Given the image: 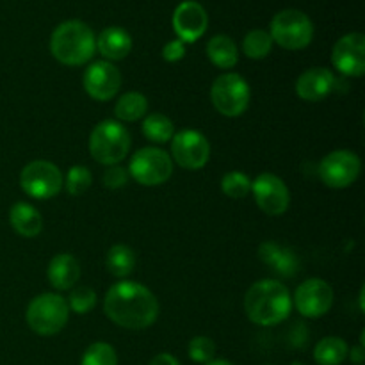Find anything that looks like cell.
Here are the masks:
<instances>
[{
  "label": "cell",
  "mask_w": 365,
  "mask_h": 365,
  "mask_svg": "<svg viewBox=\"0 0 365 365\" xmlns=\"http://www.w3.org/2000/svg\"><path fill=\"white\" fill-rule=\"evenodd\" d=\"M103 312L118 327L127 330H145L155 323L159 316V303L145 285L121 280L107 291Z\"/></svg>",
  "instance_id": "cell-1"
},
{
  "label": "cell",
  "mask_w": 365,
  "mask_h": 365,
  "mask_svg": "<svg viewBox=\"0 0 365 365\" xmlns=\"http://www.w3.org/2000/svg\"><path fill=\"white\" fill-rule=\"evenodd\" d=\"M292 298L289 289L278 280H259L245 296V312L259 327H274L289 317Z\"/></svg>",
  "instance_id": "cell-2"
},
{
  "label": "cell",
  "mask_w": 365,
  "mask_h": 365,
  "mask_svg": "<svg viewBox=\"0 0 365 365\" xmlns=\"http://www.w3.org/2000/svg\"><path fill=\"white\" fill-rule=\"evenodd\" d=\"M96 50V39L91 27L81 20H68L57 25L50 38V52L66 66L88 63Z\"/></svg>",
  "instance_id": "cell-3"
},
{
  "label": "cell",
  "mask_w": 365,
  "mask_h": 365,
  "mask_svg": "<svg viewBox=\"0 0 365 365\" xmlns=\"http://www.w3.org/2000/svg\"><path fill=\"white\" fill-rule=\"evenodd\" d=\"M130 150V134L121 123L106 120L93 128L89 135V153L103 166L120 164Z\"/></svg>",
  "instance_id": "cell-4"
},
{
  "label": "cell",
  "mask_w": 365,
  "mask_h": 365,
  "mask_svg": "<svg viewBox=\"0 0 365 365\" xmlns=\"http://www.w3.org/2000/svg\"><path fill=\"white\" fill-rule=\"evenodd\" d=\"M27 324L34 334L50 337L56 335L66 327L70 309L63 296L45 292L41 296H36L27 307Z\"/></svg>",
  "instance_id": "cell-5"
},
{
  "label": "cell",
  "mask_w": 365,
  "mask_h": 365,
  "mask_svg": "<svg viewBox=\"0 0 365 365\" xmlns=\"http://www.w3.org/2000/svg\"><path fill=\"white\" fill-rule=\"evenodd\" d=\"M271 39L285 50H302L314 38L312 20L303 11L284 9L271 20Z\"/></svg>",
  "instance_id": "cell-6"
},
{
  "label": "cell",
  "mask_w": 365,
  "mask_h": 365,
  "mask_svg": "<svg viewBox=\"0 0 365 365\" xmlns=\"http://www.w3.org/2000/svg\"><path fill=\"white\" fill-rule=\"evenodd\" d=\"M250 86L241 75L223 73L214 81L210 98L217 113L228 118H237L246 113L250 106Z\"/></svg>",
  "instance_id": "cell-7"
},
{
  "label": "cell",
  "mask_w": 365,
  "mask_h": 365,
  "mask_svg": "<svg viewBox=\"0 0 365 365\" xmlns=\"http://www.w3.org/2000/svg\"><path fill=\"white\" fill-rule=\"evenodd\" d=\"M171 173H173L171 157L164 150L153 148V146L138 150L128 166V175L138 180V184L146 185V187L164 184L171 177Z\"/></svg>",
  "instance_id": "cell-8"
},
{
  "label": "cell",
  "mask_w": 365,
  "mask_h": 365,
  "mask_svg": "<svg viewBox=\"0 0 365 365\" xmlns=\"http://www.w3.org/2000/svg\"><path fill=\"white\" fill-rule=\"evenodd\" d=\"M64 177L56 164L48 160H34L27 164L20 173V187L25 195L38 200H48L59 195Z\"/></svg>",
  "instance_id": "cell-9"
},
{
  "label": "cell",
  "mask_w": 365,
  "mask_h": 365,
  "mask_svg": "<svg viewBox=\"0 0 365 365\" xmlns=\"http://www.w3.org/2000/svg\"><path fill=\"white\" fill-rule=\"evenodd\" d=\"M360 168H362V163L355 152L335 150L321 160L319 177L328 187L344 189L359 178Z\"/></svg>",
  "instance_id": "cell-10"
},
{
  "label": "cell",
  "mask_w": 365,
  "mask_h": 365,
  "mask_svg": "<svg viewBox=\"0 0 365 365\" xmlns=\"http://www.w3.org/2000/svg\"><path fill=\"white\" fill-rule=\"evenodd\" d=\"M171 155L184 170H202L210 159V145L200 132L182 130L171 139Z\"/></svg>",
  "instance_id": "cell-11"
},
{
  "label": "cell",
  "mask_w": 365,
  "mask_h": 365,
  "mask_svg": "<svg viewBox=\"0 0 365 365\" xmlns=\"http://www.w3.org/2000/svg\"><path fill=\"white\" fill-rule=\"evenodd\" d=\"M252 191L257 205L267 216H282L289 209L291 195L280 177L273 173H262L252 182Z\"/></svg>",
  "instance_id": "cell-12"
},
{
  "label": "cell",
  "mask_w": 365,
  "mask_h": 365,
  "mask_svg": "<svg viewBox=\"0 0 365 365\" xmlns=\"http://www.w3.org/2000/svg\"><path fill=\"white\" fill-rule=\"evenodd\" d=\"M294 305L303 317L317 319L330 312L334 305V291L321 278H310L296 289Z\"/></svg>",
  "instance_id": "cell-13"
},
{
  "label": "cell",
  "mask_w": 365,
  "mask_h": 365,
  "mask_svg": "<svg viewBox=\"0 0 365 365\" xmlns=\"http://www.w3.org/2000/svg\"><path fill=\"white\" fill-rule=\"evenodd\" d=\"M84 89L91 98L107 102L114 98L121 88V73L109 61H95L84 71Z\"/></svg>",
  "instance_id": "cell-14"
},
{
  "label": "cell",
  "mask_w": 365,
  "mask_h": 365,
  "mask_svg": "<svg viewBox=\"0 0 365 365\" xmlns=\"http://www.w3.org/2000/svg\"><path fill=\"white\" fill-rule=\"evenodd\" d=\"M331 63L346 77H362L365 73V38L360 32L346 34L335 43Z\"/></svg>",
  "instance_id": "cell-15"
},
{
  "label": "cell",
  "mask_w": 365,
  "mask_h": 365,
  "mask_svg": "<svg viewBox=\"0 0 365 365\" xmlns=\"http://www.w3.org/2000/svg\"><path fill=\"white\" fill-rule=\"evenodd\" d=\"M207 27H209V14L202 4L195 0H184L178 4L173 13V29L180 41H196L205 34Z\"/></svg>",
  "instance_id": "cell-16"
},
{
  "label": "cell",
  "mask_w": 365,
  "mask_h": 365,
  "mask_svg": "<svg viewBox=\"0 0 365 365\" xmlns=\"http://www.w3.org/2000/svg\"><path fill=\"white\" fill-rule=\"evenodd\" d=\"M337 88V78L328 68H310L299 75L296 93L305 102H321Z\"/></svg>",
  "instance_id": "cell-17"
},
{
  "label": "cell",
  "mask_w": 365,
  "mask_h": 365,
  "mask_svg": "<svg viewBox=\"0 0 365 365\" xmlns=\"http://www.w3.org/2000/svg\"><path fill=\"white\" fill-rule=\"evenodd\" d=\"M259 259L282 278H292L299 271L298 255L273 241H266L259 246Z\"/></svg>",
  "instance_id": "cell-18"
},
{
  "label": "cell",
  "mask_w": 365,
  "mask_h": 365,
  "mask_svg": "<svg viewBox=\"0 0 365 365\" xmlns=\"http://www.w3.org/2000/svg\"><path fill=\"white\" fill-rule=\"evenodd\" d=\"M48 282L52 287L57 291H66L71 289L81 278V266H78L77 259L70 253H59L53 257L48 264Z\"/></svg>",
  "instance_id": "cell-19"
},
{
  "label": "cell",
  "mask_w": 365,
  "mask_h": 365,
  "mask_svg": "<svg viewBox=\"0 0 365 365\" xmlns=\"http://www.w3.org/2000/svg\"><path fill=\"white\" fill-rule=\"evenodd\" d=\"M96 50L106 59H109V63L110 61H121L130 53L132 38L125 29L107 27L96 38Z\"/></svg>",
  "instance_id": "cell-20"
},
{
  "label": "cell",
  "mask_w": 365,
  "mask_h": 365,
  "mask_svg": "<svg viewBox=\"0 0 365 365\" xmlns=\"http://www.w3.org/2000/svg\"><path fill=\"white\" fill-rule=\"evenodd\" d=\"M11 227L21 235V237H36L43 228L41 214L32 205L24 202H18L9 210Z\"/></svg>",
  "instance_id": "cell-21"
},
{
  "label": "cell",
  "mask_w": 365,
  "mask_h": 365,
  "mask_svg": "<svg viewBox=\"0 0 365 365\" xmlns=\"http://www.w3.org/2000/svg\"><path fill=\"white\" fill-rule=\"evenodd\" d=\"M207 56L217 68H223V70L234 68L239 59L237 46H235L234 39L227 34H217L210 38L209 45H207Z\"/></svg>",
  "instance_id": "cell-22"
},
{
  "label": "cell",
  "mask_w": 365,
  "mask_h": 365,
  "mask_svg": "<svg viewBox=\"0 0 365 365\" xmlns=\"http://www.w3.org/2000/svg\"><path fill=\"white\" fill-rule=\"evenodd\" d=\"M148 110V100L143 93L128 91L118 98L114 106V114L121 121H138Z\"/></svg>",
  "instance_id": "cell-23"
},
{
  "label": "cell",
  "mask_w": 365,
  "mask_h": 365,
  "mask_svg": "<svg viewBox=\"0 0 365 365\" xmlns=\"http://www.w3.org/2000/svg\"><path fill=\"white\" fill-rule=\"evenodd\" d=\"M349 348L341 337H324L314 349V359L319 365H341L348 359Z\"/></svg>",
  "instance_id": "cell-24"
},
{
  "label": "cell",
  "mask_w": 365,
  "mask_h": 365,
  "mask_svg": "<svg viewBox=\"0 0 365 365\" xmlns=\"http://www.w3.org/2000/svg\"><path fill=\"white\" fill-rule=\"evenodd\" d=\"M143 134L148 141L157 143V145H164V143L171 141L175 135V125L168 116L159 113L148 114L143 121Z\"/></svg>",
  "instance_id": "cell-25"
},
{
  "label": "cell",
  "mask_w": 365,
  "mask_h": 365,
  "mask_svg": "<svg viewBox=\"0 0 365 365\" xmlns=\"http://www.w3.org/2000/svg\"><path fill=\"white\" fill-rule=\"evenodd\" d=\"M107 269L110 274L118 278H125L134 271L135 267V253L134 250L125 245H114L107 252Z\"/></svg>",
  "instance_id": "cell-26"
},
{
  "label": "cell",
  "mask_w": 365,
  "mask_h": 365,
  "mask_svg": "<svg viewBox=\"0 0 365 365\" xmlns=\"http://www.w3.org/2000/svg\"><path fill=\"white\" fill-rule=\"evenodd\" d=\"M271 48H273V39H271L269 32L262 31V29L250 31L242 41V50L250 59H264L266 56H269Z\"/></svg>",
  "instance_id": "cell-27"
},
{
  "label": "cell",
  "mask_w": 365,
  "mask_h": 365,
  "mask_svg": "<svg viewBox=\"0 0 365 365\" xmlns=\"http://www.w3.org/2000/svg\"><path fill=\"white\" fill-rule=\"evenodd\" d=\"M221 191L228 198H245L252 191V180L248 178V175L241 173V171H230L221 178Z\"/></svg>",
  "instance_id": "cell-28"
},
{
  "label": "cell",
  "mask_w": 365,
  "mask_h": 365,
  "mask_svg": "<svg viewBox=\"0 0 365 365\" xmlns=\"http://www.w3.org/2000/svg\"><path fill=\"white\" fill-rule=\"evenodd\" d=\"M81 365H118L116 351L107 342H95L86 349Z\"/></svg>",
  "instance_id": "cell-29"
},
{
  "label": "cell",
  "mask_w": 365,
  "mask_h": 365,
  "mask_svg": "<svg viewBox=\"0 0 365 365\" xmlns=\"http://www.w3.org/2000/svg\"><path fill=\"white\" fill-rule=\"evenodd\" d=\"M66 303L68 309L73 310L75 314H88L96 305V292L86 285H81L70 292V298Z\"/></svg>",
  "instance_id": "cell-30"
},
{
  "label": "cell",
  "mask_w": 365,
  "mask_h": 365,
  "mask_svg": "<svg viewBox=\"0 0 365 365\" xmlns=\"http://www.w3.org/2000/svg\"><path fill=\"white\" fill-rule=\"evenodd\" d=\"M91 171L86 166H73L70 168L66 175V189L71 196H81L91 185Z\"/></svg>",
  "instance_id": "cell-31"
},
{
  "label": "cell",
  "mask_w": 365,
  "mask_h": 365,
  "mask_svg": "<svg viewBox=\"0 0 365 365\" xmlns=\"http://www.w3.org/2000/svg\"><path fill=\"white\" fill-rule=\"evenodd\" d=\"M216 355V344L209 337H195L189 342V359L195 362L207 364L214 360Z\"/></svg>",
  "instance_id": "cell-32"
},
{
  "label": "cell",
  "mask_w": 365,
  "mask_h": 365,
  "mask_svg": "<svg viewBox=\"0 0 365 365\" xmlns=\"http://www.w3.org/2000/svg\"><path fill=\"white\" fill-rule=\"evenodd\" d=\"M128 170H125V168L118 166V164H114V166H107V170L103 171V185L109 189H120V187H125L128 182Z\"/></svg>",
  "instance_id": "cell-33"
},
{
  "label": "cell",
  "mask_w": 365,
  "mask_h": 365,
  "mask_svg": "<svg viewBox=\"0 0 365 365\" xmlns=\"http://www.w3.org/2000/svg\"><path fill=\"white\" fill-rule=\"evenodd\" d=\"M185 56V43L180 39H173V41L166 43L163 48V57L168 63H177Z\"/></svg>",
  "instance_id": "cell-34"
},
{
  "label": "cell",
  "mask_w": 365,
  "mask_h": 365,
  "mask_svg": "<svg viewBox=\"0 0 365 365\" xmlns=\"http://www.w3.org/2000/svg\"><path fill=\"white\" fill-rule=\"evenodd\" d=\"M291 334H292V337H291L292 344L294 346H303L305 339L309 337V331L305 330V324H302V323L296 324V327L291 330Z\"/></svg>",
  "instance_id": "cell-35"
},
{
  "label": "cell",
  "mask_w": 365,
  "mask_h": 365,
  "mask_svg": "<svg viewBox=\"0 0 365 365\" xmlns=\"http://www.w3.org/2000/svg\"><path fill=\"white\" fill-rule=\"evenodd\" d=\"M150 365H180V362L170 353H159L157 356H153Z\"/></svg>",
  "instance_id": "cell-36"
},
{
  "label": "cell",
  "mask_w": 365,
  "mask_h": 365,
  "mask_svg": "<svg viewBox=\"0 0 365 365\" xmlns=\"http://www.w3.org/2000/svg\"><path fill=\"white\" fill-rule=\"evenodd\" d=\"M348 356L351 359L353 364H356V365L364 364V360H365L364 346L360 344V346H355V348H351V353H348Z\"/></svg>",
  "instance_id": "cell-37"
},
{
  "label": "cell",
  "mask_w": 365,
  "mask_h": 365,
  "mask_svg": "<svg viewBox=\"0 0 365 365\" xmlns=\"http://www.w3.org/2000/svg\"><path fill=\"white\" fill-rule=\"evenodd\" d=\"M205 365H234V364H230L228 360H210V362H207Z\"/></svg>",
  "instance_id": "cell-38"
},
{
  "label": "cell",
  "mask_w": 365,
  "mask_h": 365,
  "mask_svg": "<svg viewBox=\"0 0 365 365\" xmlns=\"http://www.w3.org/2000/svg\"><path fill=\"white\" fill-rule=\"evenodd\" d=\"M291 365H305V364H302V362H294V364H291Z\"/></svg>",
  "instance_id": "cell-39"
}]
</instances>
